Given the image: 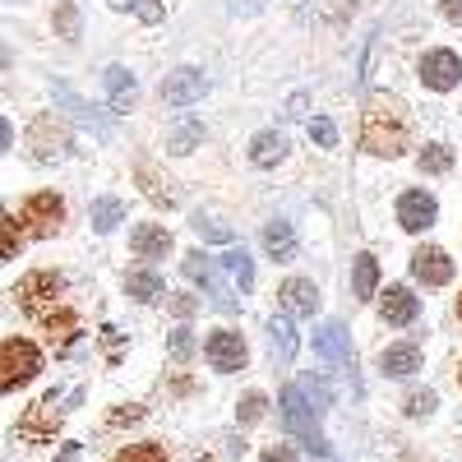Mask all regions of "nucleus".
Returning <instances> with one entry per match:
<instances>
[{"mask_svg":"<svg viewBox=\"0 0 462 462\" xmlns=\"http://www.w3.org/2000/svg\"><path fill=\"white\" fill-rule=\"evenodd\" d=\"M116 222H121V199H97L93 204V226L97 231H111Z\"/></svg>","mask_w":462,"mask_h":462,"instance_id":"nucleus-31","label":"nucleus"},{"mask_svg":"<svg viewBox=\"0 0 462 462\" xmlns=\"http://www.w3.org/2000/svg\"><path fill=\"white\" fill-rule=\"evenodd\" d=\"M379 315H383V324H411L416 315H420V300L411 296V287H389L383 291V300H379Z\"/></svg>","mask_w":462,"mask_h":462,"instance_id":"nucleus-16","label":"nucleus"},{"mask_svg":"<svg viewBox=\"0 0 462 462\" xmlns=\"http://www.w3.org/2000/svg\"><path fill=\"white\" fill-rule=\"evenodd\" d=\"M60 28H65V37H74V10L69 5L60 10Z\"/></svg>","mask_w":462,"mask_h":462,"instance_id":"nucleus-42","label":"nucleus"},{"mask_svg":"<svg viewBox=\"0 0 462 462\" xmlns=\"http://www.w3.org/2000/svg\"><path fill=\"white\" fill-rule=\"evenodd\" d=\"M457 379H462V370H457Z\"/></svg>","mask_w":462,"mask_h":462,"instance_id":"nucleus-46","label":"nucleus"},{"mask_svg":"<svg viewBox=\"0 0 462 462\" xmlns=\"http://www.w3.org/2000/svg\"><path fill=\"white\" fill-rule=\"evenodd\" d=\"M282 152H287V139H282L278 130H263V134H254V143H250V162H254V167H273V162H282Z\"/></svg>","mask_w":462,"mask_h":462,"instance_id":"nucleus-20","label":"nucleus"},{"mask_svg":"<svg viewBox=\"0 0 462 462\" xmlns=\"http://www.w3.org/2000/svg\"><path fill=\"white\" fill-rule=\"evenodd\" d=\"M361 143H365L370 152H379V158H398V152L407 148V125H402L398 106H389V102H370L365 125H361Z\"/></svg>","mask_w":462,"mask_h":462,"instance_id":"nucleus-1","label":"nucleus"},{"mask_svg":"<svg viewBox=\"0 0 462 462\" xmlns=\"http://www.w3.org/2000/svg\"><path fill=\"white\" fill-rule=\"evenodd\" d=\"M195 305H199L195 296H171V310H176L180 319H189V315H195Z\"/></svg>","mask_w":462,"mask_h":462,"instance_id":"nucleus-39","label":"nucleus"},{"mask_svg":"<svg viewBox=\"0 0 462 462\" xmlns=\"http://www.w3.org/2000/svg\"><path fill=\"white\" fill-rule=\"evenodd\" d=\"M195 231H199V236H208V241H231V226H222L213 217H195Z\"/></svg>","mask_w":462,"mask_h":462,"instance_id":"nucleus-37","label":"nucleus"},{"mask_svg":"<svg viewBox=\"0 0 462 462\" xmlns=\"http://www.w3.org/2000/svg\"><path fill=\"white\" fill-rule=\"evenodd\" d=\"M60 291H65V278L60 273H47V268H37V273H28L19 287H14V296H19V310L23 315H51V305L60 300Z\"/></svg>","mask_w":462,"mask_h":462,"instance_id":"nucleus-3","label":"nucleus"},{"mask_svg":"<svg viewBox=\"0 0 462 462\" xmlns=\"http://www.w3.org/2000/svg\"><path fill=\"white\" fill-rule=\"evenodd\" d=\"M259 416H263V393H250V398L241 402V420L250 426V420H259Z\"/></svg>","mask_w":462,"mask_h":462,"instance_id":"nucleus-38","label":"nucleus"},{"mask_svg":"<svg viewBox=\"0 0 462 462\" xmlns=\"http://www.w3.org/2000/svg\"><path fill=\"white\" fill-rule=\"evenodd\" d=\"M10 139H14V130H10V121H0V152L10 148Z\"/></svg>","mask_w":462,"mask_h":462,"instance_id":"nucleus-43","label":"nucleus"},{"mask_svg":"<svg viewBox=\"0 0 462 462\" xmlns=\"http://www.w3.org/2000/svg\"><path fill=\"white\" fill-rule=\"evenodd\" d=\"M263 250H268V259H278V263H287L291 254H296V231H291V222H268L263 226Z\"/></svg>","mask_w":462,"mask_h":462,"instance_id":"nucleus-19","label":"nucleus"},{"mask_svg":"<svg viewBox=\"0 0 462 462\" xmlns=\"http://www.w3.org/2000/svg\"><path fill=\"white\" fill-rule=\"evenodd\" d=\"M60 217H65V204H60V195H51V189H42V195H32L28 204H23V213H19V226H23V236H51V231L60 226Z\"/></svg>","mask_w":462,"mask_h":462,"instance_id":"nucleus-6","label":"nucleus"},{"mask_svg":"<svg viewBox=\"0 0 462 462\" xmlns=\"http://www.w3.org/2000/svg\"><path fill=\"white\" fill-rule=\"evenodd\" d=\"M402 411H407V416H430V411H435V393H407Z\"/></svg>","mask_w":462,"mask_h":462,"instance_id":"nucleus-35","label":"nucleus"},{"mask_svg":"<svg viewBox=\"0 0 462 462\" xmlns=\"http://www.w3.org/2000/svg\"><path fill=\"white\" fill-rule=\"evenodd\" d=\"M259 462H296V453H291L287 444H273V448H268V453H263Z\"/></svg>","mask_w":462,"mask_h":462,"instance_id":"nucleus-40","label":"nucleus"},{"mask_svg":"<svg viewBox=\"0 0 462 462\" xmlns=\"http://www.w3.org/2000/svg\"><path fill=\"white\" fill-rule=\"evenodd\" d=\"M130 250H134L139 259H167L171 231H167L162 222H139V226L130 231Z\"/></svg>","mask_w":462,"mask_h":462,"instance_id":"nucleus-13","label":"nucleus"},{"mask_svg":"<svg viewBox=\"0 0 462 462\" xmlns=\"http://www.w3.org/2000/svg\"><path fill=\"white\" fill-rule=\"evenodd\" d=\"M204 69H195V65H180V69H171L167 79H162V102L167 106H189V102H199L204 97Z\"/></svg>","mask_w":462,"mask_h":462,"instance_id":"nucleus-8","label":"nucleus"},{"mask_svg":"<svg viewBox=\"0 0 462 462\" xmlns=\"http://www.w3.org/2000/svg\"><path fill=\"white\" fill-rule=\"evenodd\" d=\"M435 213H439V204L426 195V189H407V195L398 199V222L407 231H426L435 222Z\"/></svg>","mask_w":462,"mask_h":462,"instance_id":"nucleus-12","label":"nucleus"},{"mask_svg":"<svg viewBox=\"0 0 462 462\" xmlns=\"http://www.w3.org/2000/svg\"><path fill=\"white\" fill-rule=\"evenodd\" d=\"M37 370H42V352H37L28 337H5L0 342V393L28 383Z\"/></svg>","mask_w":462,"mask_h":462,"instance_id":"nucleus-2","label":"nucleus"},{"mask_svg":"<svg viewBox=\"0 0 462 462\" xmlns=\"http://www.w3.org/2000/svg\"><path fill=\"white\" fill-rule=\"evenodd\" d=\"M222 268H226V278L236 282L241 291H250V287H254V263H250V254H245V250H226V254H222Z\"/></svg>","mask_w":462,"mask_h":462,"instance_id":"nucleus-24","label":"nucleus"},{"mask_svg":"<svg viewBox=\"0 0 462 462\" xmlns=\"http://www.w3.org/2000/svg\"><path fill=\"white\" fill-rule=\"evenodd\" d=\"M111 462H167V448L162 444H130V448H121Z\"/></svg>","mask_w":462,"mask_h":462,"instance_id":"nucleus-28","label":"nucleus"},{"mask_svg":"<svg viewBox=\"0 0 462 462\" xmlns=\"http://www.w3.org/2000/svg\"><path fill=\"white\" fill-rule=\"evenodd\" d=\"M268 333H273V356L287 365L296 356V333H291V319H273L268 324Z\"/></svg>","mask_w":462,"mask_h":462,"instance_id":"nucleus-27","label":"nucleus"},{"mask_svg":"<svg viewBox=\"0 0 462 462\" xmlns=\"http://www.w3.org/2000/svg\"><path fill=\"white\" fill-rule=\"evenodd\" d=\"M185 278L189 282H199L208 296H213V305L217 310H236V296H231V287L222 282V273H217V259H208L204 250H195V254H185Z\"/></svg>","mask_w":462,"mask_h":462,"instance_id":"nucleus-5","label":"nucleus"},{"mask_svg":"<svg viewBox=\"0 0 462 462\" xmlns=\"http://www.w3.org/2000/svg\"><path fill=\"white\" fill-rule=\"evenodd\" d=\"M171 356H176V361L195 356V337H189V328H176V333H171Z\"/></svg>","mask_w":462,"mask_h":462,"instance_id":"nucleus-36","label":"nucleus"},{"mask_svg":"<svg viewBox=\"0 0 462 462\" xmlns=\"http://www.w3.org/2000/svg\"><path fill=\"white\" fill-rule=\"evenodd\" d=\"M19 231H23V226H19L5 208H0V259H10V254L19 250Z\"/></svg>","mask_w":462,"mask_h":462,"instance_id":"nucleus-30","label":"nucleus"},{"mask_svg":"<svg viewBox=\"0 0 462 462\" xmlns=\"http://www.w3.org/2000/svg\"><path fill=\"white\" fill-rule=\"evenodd\" d=\"M420 84L435 88V93H448L462 84V60L453 51H426V60H420Z\"/></svg>","mask_w":462,"mask_h":462,"instance_id":"nucleus-9","label":"nucleus"},{"mask_svg":"<svg viewBox=\"0 0 462 462\" xmlns=\"http://www.w3.org/2000/svg\"><path fill=\"white\" fill-rule=\"evenodd\" d=\"M74 328H79V319H74V310H51V315H42V333L56 342V346H65L69 337H74Z\"/></svg>","mask_w":462,"mask_h":462,"instance_id":"nucleus-25","label":"nucleus"},{"mask_svg":"<svg viewBox=\"0 0 462 462\" xmlns=\"http://www.w3.org/2000/svg\"><path fill=\"white\" fill-rule=\"evenodd\" d=\"M315 352L328 356V361L342 365V370H352V342H346V328H342V324H324V328L315 333Z\"/></svg>","mask_w":462,"mask_h":462,"instance_id":"nucleus-17","label":"nucleus"},{"mask_svg":"<svg viewBox=\"0 0 462 462\" xmlns=\"http://www.w3.org/2000/svg\"><path fill=\"white\" fill-rule=\"evenodd\" d=\"M457 315H462V300H457Z\"/></svg>","mask_w":462,"mask_h":462,"instance_id":"nucleus-45","label":"nucleus"},{"mask_svg":"<svg viewBox=\"0 0 462 462\" xmlns=\"http://www.w3.org/2000/svg\"><path fill=\"white\" fill-rule=\"evenodd\" d=\"M379 370H383V374H393V379L416 374V370H420V346H416V342H393L389 352L379 356Z\"/></svg>","mask_w":462,"mask_h":462,"instance_id":"nucleus-18","label":"nucleus"},{"mask_svg":"<svg viewBox=\"0 0 462 462\" xmlns=\"http://www.w3.org/2000/svg\"><path fill=\"white\" fill-rule=\"evenodd\" d=\"M125 291L134 300H158V296H167V282H162V273H152V268H134L125 278Z\"/></svg>","mask_w":462,"mask_h":462,"instance_id":"nucleus-21","label":"nucleus"},{"mask_svg":"<svg viewBox=\"0 0 462 462\" xmlns=\"http://www.w3.org/2000/svg\"><path fill=\"white\" fill-rule=\"evenodd\" d=\"M56 97H60V102H65V106H69L74 116H79V121H84V125H93L97 134H106V121H102V116H97V111H93L88 102H79V97H74V93H69L65 84H56Z\"/></svg>","mask_w":462,"mask_h":462,"instance_id":"nucleus-26","label":"nucleus"},{"mask_svg":"<svg viewBox=\"0 0 462 462\" xmlns=\"http://www.w3.org/2000/svg\"><path fill=\"white\" fill-rule=\"evenodd\" d=\"M102 84H106V93H111L116 106H130V102H134V74H130L125 65H111V69L102 74Z\"/></svg>","mask_w":462,"mask_h":462,"instance_id":"nucleus-22","label":"nucleus"},{"mask_svg":"<svg viewBox=\"0 0 462 462\" xmlns=\"http://www.w3.org/2000/svg\"><path fill=\"white\" fill-rule=\"evenodd\" d=\"M5 65H10V51H5V47H0V69H5Z\"/></svg>","mask_w":462,"mask_h":462,"instance_id":"nucleus-44","label":"nucleus"},{"mask_svg":"<svg viewBox=\"0 0 462 462\" xmlns=\"http://www.w3.org/2000/svg\"><path fill=\"white\" fill-rule=\"evenodd\" d=\"M444 14H448L453 23H462V0H444Z\"/></svg>","mask_w":462,"mask_h":462,"instance_id":"nucleus-41","label":"nucleus"},{"mask_svg":"<svg viewBox=\"0 0 462 462\" xmlns=\"http://www.w3.org/2000/svg\"><path fill=\"white\" fill-rule=\"evenodd\" d=\"M204 356H208V365L222 370V374L245 370V337L231 333V328H217V333H208V342H204Z\"/></svg>","mask_w":462,"mask_h":462,"instance_id":"nucleus-7","label":"nucleus"},{"mask_svg":"<svg viewBox=\"0 0 462 462\" xmlns=\"http://www.w3.org/2000/svg\"><path fill=\"white\" fill-rule=\"evenodd\" d=\"M195 143H199V125H195V121H189V125H180V130L167 139V148H171V152H189Z\"/></svg>","mask_w":462,"mask_h":462,"instance_id":"nucleus-34","label":"nucleus"},{"mask_svg":"<svg viewBox=\"0 0 462 462\" xmlns=\"http://www.w3.org/2000/svg\"><path fill=\"white\" fill-rule=\"evenodd\" d=\"M282 426H287L305 448L324 453V435H319V426H315V407L305 402V389H287V393H282Z\"/></svg>","mask_w":462,"mask_h":462,"instance_id":"nucleus-4","label":"nucleus"},{"mask_svg":"<svg viewBox=\"0 0 462 462\" xmlns=\"http://www.w3.org/2000/svg\"><path fill=\"white\" fill-rule=\"evenodd\" d=\"M411 273L426 282V287H444V282H453V259H448L444 250L426 245V250L411 254Z\"/></svg>","mask_w":462,"mask_h":462,"instance_id":"nucleus-11","label":"nucleus"},{"mask_svg":"<svg viewBox=\"0 0 462 462\" xmlns=\"http://www.w3.org/2000/svg\"><path fill=\"white\" fill-rule=\"evenodd\" d=\"M56 426H60V407H56V398H42V402H37V407L19 420V435H23V439H51Z\"/></svg>","mask_w":462,"mask_h":462,"instance_id":"nucleus-15","label":"nucleus"},{"mask_svg":"<svg viewBox=\"0 0 462 462\" xmlns=\"http://www.w3.org/2000/svg\"><path fill=\"white\" fill-rule=\"evenodd\" d=\"M310 139H315L319 148H333V143H337V125L328 121V116H315V121H310Z\"/></svg>","mask_w":462,"mask_h":462,"instance_id":"nucleus-33","label":"nucleus"},{"mask_svg":"<svg viewBox=\"0 0 462 462\" xmlns=\"http://www.w3.org/2000/svg\"><path fill=\"white\" fill-rule=\"evenodd\" d=\"M315 310H319V291H315V282H305V278L282 282V315H287V319H310Z\"/></svg>","mask_w":462,"mask_h":462,"instance_id":"nucleus-14","label":"nucleus"},{"mask_svg":"<svg viewBox=\"0 0 462 462\" xmlns=\"http://www.w3.org/2000/svg\"><path fill=\"white\" fill-rule=\"evenodd\" d=\"M116 10H134L143 23H158L162 19V5H152V0H111Z\"/></svg>","mask_w":462,"mask_h":462,"instance_id":"nucleus-32","label":"nucleus"},{"mask_svg":"<svg viewBox=\"0 0 462 462\" xmlns=\"http://www.w3.org/2000/svg\"><path fill=\"white\" fill-rule=\"evenodd\" d=\"M374 287H379V263H374V254H356L352 296H356V300H370V296H374Z\"/></svg>","mask_w":462,"mask_h":462,"instance_id":"nucleus-23","label":"nucleus"},{"mask_svg":"<svg viewBox=\"0 0 462 462\" xmlns=\"http://www.w3.org/2000/svg\"><path fill=\"white\" fill-rule=\"evenodd\" d=\"M28 143H32V152L42 162H51V158H60V152L69 148V130L56 121V116H37L32 130H28Z\"/></svg>","mask_w":462,"mask_h":462,"instance_id":"nucleus-10","label":"nucleus"},{"mask_svg":"<svg viewBox=\"0 0 462 462\" xmlns=\"http://www.w3.org/2000/svg\"><path fill=\"white\" fill-rule=\"evenodd\" d=\"M453 167V152L444 148V143H430L426 152H420V171H430V176H439V171H448Z\"/></svg>","mask_w":462,"mask_h":462,"instance_id":"nucleus-29","label":"nucleus"}]
</instances>
